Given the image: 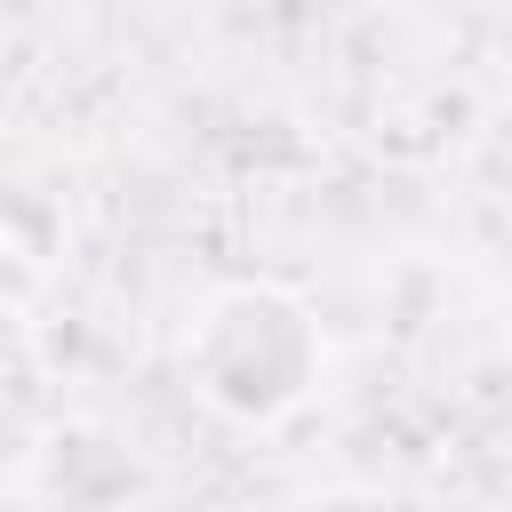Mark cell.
I'll return each mask as SVG.
<instances>
[{
    "label": "cell",
    "mask_w": 512,
    "mask_h": 512,
    "mask_svg": "<svg viewBox=\"0 0 512 512\" xmlns=\"http://www.w3.org/2000/svg\"><path fill=\"white\" fill-rule=\"evenodd\" d=\"M312 320L280 288H232L200 320V392L232 416H280L312 392Z\"/></svg>",
    "instance_id": "1"
}]
</instances>
